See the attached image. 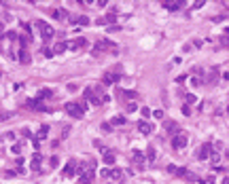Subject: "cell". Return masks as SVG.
<instances>
[{
    "instance_id": "obj_1",
    "label": "cell",
    "mask_w": 229,
    "mask_h": 184,
    "mask_svg": "<svg viewBox=\"0 0 229 184\" xmlns=\"http://www.w3.org/2000/svg\"><path fill=\"white\" fill-rule=\"evenodd\" d=\"M187 144H189V138H187L184 131L176 134V136L172 138V148H174V150H183V148H187Z\"/></svg>"
},
{
    "instance_id": "obj_2",
    "label": "cell",
    "mask_w": 229,
    "mask_h": 184,
    "mask_svg": "<svg viewBox=\"0 0 229 184\" xmlns=\"http://www.w3.org/2000/svg\"><path fill=\"white\" fill-rule=\"evenodd\" d=\"M210 154H212V144H210V142H206V144H202V146L197 148V159H199V161L210 159Z\"/></svg>"
},
{
    "instance_id": "obj_3",
    "label": "cell",
    "mask_w": 229,
    "mask_h": 184,
    "mask_svg": "<svg viewBox=\"0 0 229 184\" xmlns=\"http://www.w3.org/2000/svg\"><path fill=\"white\" fill-rule=\"evenodd\" d=\"M66 112H68L70 116H74V119H81V116H83V110H81V106H79V104H74V102L66 104Z\"/></svg>"
},
{
    "instance_id": "obj_4",
    "label": "cell",
    "mask_w": 229,
    "mask_h": 184,
    "mask_svg": "<svg viewBox=\"0 0 229 184\" xmlns=\"http://www.w3.org/2000/svg\"><path fill=\"white\" fill-rule=\"evenodd\" d=\"M77 167H79V165H77V161H74V159H70V161H68V165L64 167L62 176H64V178H74V174H77Z\"/></svg>"
},
{
    "instance_id": "obj_5",
    "label": "cell",
    "mask_w": 229,
    "mask_h": 184,
    "mask_svg": "<svg viewBox=\"0 0 229 184\" xmlns=\"http://www.w3.org/2000/svg\"><path fill=\"white\" fill-rule=\"evenodd\" d=\"M106 49H115V47H113L110 40H100L98 45L93 47V55H100V53H102V51H106Z\"/></svg>"
},
{
    "instance_id": "obj_6",
    "label": "cell",
    "mask_w": 229,
    "mask_h": 184,
    "mask_svg": "<svg viewBox=\"0 0 229 184\" xmlns=\"http://www.w3.org/2000/svg\"><path fill=\"white\" fill-rule=\"evenodd\" d=\"M26 106H28V108H32V110H41V112L49 110V108H47V106L41 102V99H38V97H36V99H28V104H26Z\"/></svg>"
},
{
    "instance_id": "obj_7",
    "label": "cell",
    "mask_w": 229,
    "mask_h": 184,
    "mask_svg": "<svg viewBox=\"0 0 229 184\" xmlns=\"http://www.w3.org/2000/svg\"><path fill=\"white\" fill-rule=\"evenodd\" d=\"M138 131L144 134V136H148V134H153V125H151L148 121H140V123H138Z\"/></svg>"
},
{
    "instance_id": "obj_8",
    "label": "cell",
    "mask_w": 229,
    "mask_h": 184,
    "mask_svg": "<svg viewBox=\"0 0 229 184\" xmlns=\"http://www.w3.org/2000/svg\"><path fill=\"white\" fill-rule=\"evenodd\" d=\"M102 161H104L106 165H115V161H117V154H115L113 150H106V152H102Z\"/></svg>"
},
{
    "instance_id": "obj_9",
    "label": "cell",
    "mask_w": 229,
    "mask_h": 184,
    "mask_svg": "<svg viewBox=\"0 0 229 184\" xmlns=\"http://www.w3.org/2000/svg\"><path fill=\"white\" fill-rule=\"evenodd\" d=\"M38 28H41V34H43V38H51L55 32H53V28L51 26H47V23H43V21H38Z\"/></svg>"
},
{
    "instance_id": "obj_10",
    "label": "cell",
    "mask_w": 229,
    "mask_h": 184,
    "mask_svg": "<svg viewBox=\"0 0 229 184\" xmlns=\"http://www.w3.org/2000/svg\"><path fill=\"white\" fill-rule=\"evenodd\" d=\"M81 176V184H91L93 182V169H87V172H83V174H79Z\"/></svg>"
},
{
    "instance_id": "obj_11",
    "label": "cell",
    "mask_w": 229,
    "mask_h": 184,
    "mask_svg": "<svg viewBox=\"0 0 229 184\" xmlns=\"http://www.w3.org/2000/svg\"><path fill=\"white\" fill-rule=\"evenodd\" d=\"M163 127H166V131H168V134H172V138H174L176 134H181V129H178V125H176L174 121H168Z\"/></svg>"
},
{
    "instance_id": "obj_12",
    "label": "cell",
    "mask_w": 229,
    "mask_h": 184,
    "mask_svg": "<svg viewBox=\"0 0 229 184\" xmlns=\"http://www.w3.org/2000/svg\"><path fill=\"white\" fill-rule=\"evenodd\" d=\"M41 159H43V157H41L38 152H34V154H32V161H30V169L38 172V169H41Z\"/></svg>"
},
{
    "instance_id": "obj_13",
    "label": "cell",
    "mask_w": 229,
    "mask_h": 184,
    "mask_svg": "<svg viewBox=\"0 0 229 184\" xmlns=\"http://www.w3.org/2000/svg\"><path fill=\"white\" fill-rule=\"evenodd\" d=\"M132 157H134V163H138V165H142V163H144V159H146V154H142L140 150H134V152H132Z\"/></svg>"
},
{
    "instance_id": "obj_14",
    "label": "cell",
    "mask_w": 229,
    "mask_h": 184,
    "mask_svg": "<svg viewBox=\"0 0 229 184\" xmlns=\"http://www.w3.org/2000/svg\"><path fill=\"white\" fill-rule=\"evenodd\" d=\"M163 6H166L168 11H176V9H181V6H183V2H181V0H174V2H163Z\"/></svg>"
},
{
    "instance_id": "obj_15",
    "label": "cell",
    "mask_w": 229,
    "mask_h": 184,
    "mask_svg": "<svg viewBox=\"0 0 229 184\" xmlns=\"http://www.w3.org/2000/svg\"><path fill=\"white\" fill-rule=\"evenodd\" d=\"M66 49H68L66 43H55V47H53V55H55V53H64Z\"/></svg>"
},
{
    "instance_id": "obj_16",
    "label": "cell",
    "mask_w": 229,
    "mask_h": 184,
    "mask_svg": "<svg viewBox=\"0 0 229 184\" xmlns=\"http://www.w3.org/2000/svg\"><path fill=\"white\" fill-rule=\"evenodd\" d=\"M53 17H55V19H66L68 13H66L64 9H55V11H53Z\"/></svg>"
},
{
    "instance_id": "obj_17",
    "label": "cell",
    "mask_w": 229,
    "mask_h": 184,
    "mask_svg": "<svg viewBox=\"0 0 229 184\" xmlns=\"http://www.w3.org/2000/svg\"><path fill=\"white\" fill-rule=\"evenodd\" d=\"M19 61H21V64H30V55H28L26 49H21V53H19Z\"/></svg>"
},
{
    "instance_id": "obj_18",
    "label": "cell",
    "mask_w": 229,
    "mask_h": 184,
    "mask_svg": "<svg viewBox=\"0 0 229 184\" xmlns=\"http://www.w3.org/2000/svg\"><path fill=\"white\" fill-rule=\"evenodd\" d=\"M108 178L119 180V178H121V169H117V167H115V169H110V172H108Z\"/></svg>"
},
{
    "instance_id": "obj_19",
    "label": "cell",
    "mask_w": 229,
    "mask_h": 184,
    "mask_svg": "<svg viewBox=\"0 0 229 184\" xmlns=\"http://www.w3.org/2000/svg\"><path fill=\"white\" fill-rule=\"evenodd\" d=\"M70 49H81V47H85V38H77L72 45H68Z\"/></svg>"
},
{
    "instance_id": "obj_20",
    "label": "cell",
    "mask_w": 229,
    "mask_h": 184,
    "mask_svg": "<svg viewBox=\"0 0 229 184\" xmlns=\"http://www.w3.org/2000/svg\"><path fill=\"white\" fill-rule=\"evenodd\" d=\"M47 134H49V125H43V127H41V131L36 134V140H43Z\"/></svg>"
},
{
    "instance_id": "obj_21",
    "label": "cell",
    "mask_w": 229,
    "mask_h": 184,
    "mask_svg": "<svg viewBox=\"0 0 229 184\" xmlns=\"http://www.w3.org/2000/svg\"><path fill=\"white\" fill-rule=\"evenodd\" d=\"M51 95H53V91H51V89H41V93H38V99L43 102L45 97H51Z\"/></svg>"
},
{
    "instance_id": "obj_22",
    "label": "cell",
    "mask_w": 229,
    "mask_h": 184,
    "mask_svg": "<svg viewBox=\"0 0 229 184\" xmlns=\"http://www.w3.org/2000/svg\"><path fill=\"white\" fill-rule=\"evenodd\" d=\"M21 150H23V144H21V142H17V144L11 146V152H15V154H19Z\"/></svg>"
},
{
    "instance_id": "obj_23",
    "label": "cell",
    "mask_w": 229,
    "mask_h": 184,
    "mask_svg": "<svg viewBox=\"0 0 229 184\" xmlns=\"http://www.w3.org/2000/svg\"><path fill=\"white\" fill-rule=\"evenodd\" d=\"M146 159H148V163L155 161V148H153V146H148V150H146Z\"/></svg>"
},
{
    "instance_id": "obj_24",
    "label": "cell",
    "mask_w": 229,
    "mask_h": 184,
    "mask_svg": "<svg viewBox=\"0 0 229 184\" xmlns=\"http://www.w3.org/2000/svg\"><path fill=\"white\" fill-rule=\"evenodd\" d=\"M102 85H113V74H104L102 76Z\"/></svg>"
},
{
    "instance_id": "obj_25",
    "label": "cell",
    "mask_w": 229,
    "mask_h": 184,
    "mask_svg": "<svg viewBox=\"0 0 229 184\" xmlns=\"http://www.w3.org/2000/svg\"><path fill=\"white\" fill-rule=\"evenodd\" d=\"M210 159H212V165L216 167V165H219V161H221V154H219V152H212V154H210Z\"/></svg>"
},
{
    "instance_id": "obj_26",
    "label": "cell",
    "mask_w": 229,
    "mask_h": 184,
    "mask_svg": "<svg viewBox=\"0 0 229 184\" xmlns=\"http://www.w3.org/2000/svg\"><path fill=\"white\" fill-rule=\"evenodd\" d=\"M123 123H125V119H123V116H115V119L110 121V125H123Z\"/></svg>"
},
{
    "instance_id": "obj_27",
    "label": "cell",
    "mask_w": 229,
    "mask_h": 184,
    "mask_svg": "<svg viewBox=\"0 0 229 184\" xmlns=\"http://www.w3.org/2000/svg\"><path fill=\"white\" fill-rule=\"evenodd\" d=\"M184 99H187V104H193V102H195L197 97H195L193 93H187V95H184Z\"/></svg>"
},
{
    "instance_id": "obj_28",
    "label": "cell",
    "mask_w": 229,
    "mask_h": 184,
    "mask_svg": "<svg viewBox=\"0 0 229 184\" xmlns=\"http://www.w3.org/2000/svg\"><path fill=\"white\" fill-rule=\"evenodd\" d=\"M49 165H51V167H57V165H59V157H51Z\"/></svg>"
},
{
    "instance_id": "obj_29",
    "label": "cell",
    "mask_w": 229,
    "mask_h": 184,
    "mask_svg": "<svg viewBox=\"0 0 229 184\" xmlns=\"http://www.w3.org/2000/svg\"><path fill=\"white\" fill-rule=\"evenodd\" d=\"M125 110H127V112H136V110H138V106H136V104H134V102H130Z\"/></svg>"
},
{
    "instance_id": "obj_30",
    "label": "cell",
    "mask_w": 229,
    "mask_h": 184,
    "mask_svg": "<svg viewBox=\"0 0 229 184\" xmlns=\"http://www.w3.org/2000/svg\"><path fill=\"white\" fill-rule=\"evenodd\" d=\"M79 23H81V26H87V23H89V17L81 15V17H79Z\"/></svg>"
},
{
    "instance_id": "obj_31",
    "label": "cell",
    "mask_w": 229,
    "mask_h": 184,
    "mask_svg": "<svg viewBox=\"0 0 229 184\" xmlns=\"http://www.w3.org/2000/svg\"><path fill=\"white\" fill-rule=\"evenodd\" d=\"M212 150H214V152L223 150V144H221V142H214V144H212Z\"/></svg>"
},
{
    "instance_id": "obj_32",
    "label": "cell",
    "mask_w": 229,
    "mask_h": 184,
    "mask_svg": "<svg viewBox=\"0 0 229 184\" xmlns=\"http://www.w3.org/2000/svg\"><path fill=\"white\" fill-rule=\"evenodd\" d=\"M43 55H45V57H51V55H53V49H47V47H43Z\"/></svg>"
},
{
    "instance_id": "obj_33",
    "label": "cell",
    "mask_w": 229,
    "mask_h": 184,
    "mask_svg": "<svg viewBox=\"0 0 229 184\" xmlns=\"http://www.w3.org/2000/svg\"><path fill=\"white\" fill-rule=\"evenodd\" d=\"M123 95H125L127 99H134V97H136V91H123Z\"/></svg>"
},
{
    "instance_id": "obj_34",
    "label": "cell",
    "mask_w": 229,
    "mask_h": 184,
    "mask_svg": "<svg viewBox=\"0 0 229 184\" xmlns=\"http://www.w3.org/2000/svg\"><path fill=\"white\" fill-rule=\"evenodd\" d=\"M140 112H142V116H144V119H148V116H151V110H148V108H142Z\"/></svg>"
},
{
    "instance_id": "obj_35",
    "label": "cell",
    "mask_w": 229,
    "mask_h": 184,
    "mask_svg": "<svg viewBox=\"0 0 229 184\" xmlns=\"http://www.w3.org/2000/svg\"><path fill=\"white\" fill-rule=\"evenodd\" d=\"M153 116H155V119H163V110H155Z\"/></svg>"
},
{
    "instance_id": "obj_36",
    "label": "cell",
    "mask_w": 229,
    "mask_h": 184,
    "mask_svg": "<svg viewBox=\"0 0 229 184\" xmlns=\"http://www.w3.org/2000/svg\"><path fill=\"white\" fill-rule=\"evenodd\" d=\"M168 172H170V174H176L178 167H176V165H168Z\"/></svg>"
},
{
    "instance_id": "obj_37",
    "label": "cell",
    "mask_w": 229,
    "mask_h": 184,
    "mask_svg": "<svg viewBox=\"0 0 229 184\" xmlns=\"http://www.w3.org/2000/svg\"><path fill=\"white\" fill-rule=\"evenodd\" d=\"M183 114H184V116H189V114H191V108H189V106H183Z\"/></svg>"
},
{
    "instance_id": "obj_38",
    "label": "cell",
    "mask_w": 229,
    "mask_h": 184,
    "mask_svg": "<svg viewBox=\"0 0 229 184\" xmlns=\"http://www.w3.org/2000/svg\"><path fill=\"white\" fill-rule=\"evenodd\" d=\"M9 116H11V112H2V114H0V121H6Z\"/></svg>"
},
{
    "instance_id": "obj_39",
    "label": "cell",
    "mask_w": 229,
    "mask_h": 184,
    "mask_svg": "<svg viewBox=\"0 0 229 184\" xmlns=\"http://www.w3.org/2000/svg\"><path fill=\"white\" fill-rule=\"evenodd\" d=\"M102 129L104 131H110V123H102Z\"/></svg>"
},
{
    "instance_id": "obj_40",
    "label": "cell",
    "mask_w": 229,
    "mask_h": 184,
    "mask_svg": "<svg viewBox=\"0 0 229 184\" xmlns=\"http://www.w3.org/2000/svg\"><path fill=\"white\" fill-rule=\"evenodd\" d=\"M223 184H229V176H225V178H223Z\"/></svg>"
},
{
    "instance_id": "obj_41",
    "label": "cell",
    "mask_w": 229,
    "mask_h": 184,
    "mask_svg": "<svg viewBox=\"0 0 229 184\" xmlns=\"http://www.w3.org/2000/svg\"><path fill=\"white\" fill-rule=\"evenodd\" d=\"M0 34H2V23H0Z\"/></svg>"
}]
</instances>
